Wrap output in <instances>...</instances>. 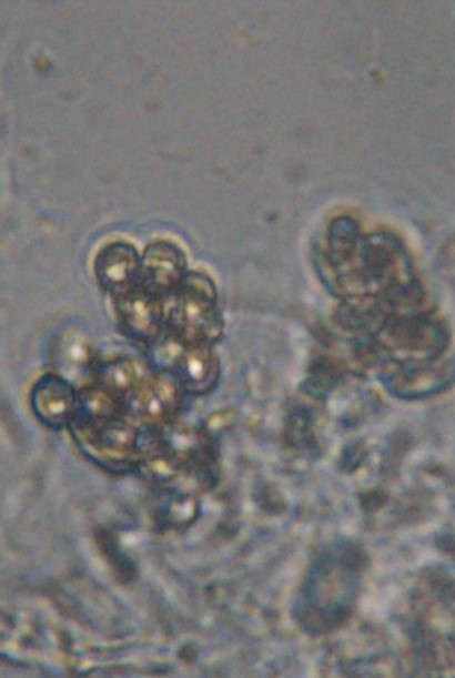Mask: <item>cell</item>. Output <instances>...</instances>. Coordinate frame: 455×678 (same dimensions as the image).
I'll return each mask as SVG.
<instances>
[{"label": "cell", "mask_w": 455, "mask_h": 678, "mask_svg": "<svg viewBox=\"0 0 455 678\" xmlns=\"http://www.w3.org/2000/svg\"><path fill=\"white\" fill-rule=\"evenodd\" d=\"M169 373L186 395L203 396L211 393L220 378V361L214 346L185 343Z\"/></svg>", "instance_id": "cell-7"}, {"label": "cell", "mask_w": 455, "mask_h": 678, "mask_svg": "<svg viewBox=\"0 0 455 678\" xmlns=\"http://www.w3.org/2000/svg\"><path fill=\"white\" fill-rule=\"evenodd\" d=\"M186 394L166 372L152 370L127 402L129 415L140 425L160 427L172 423Z\"/></svg>", "instance_id": "cell-3"}, {"label": "cell", "mask_w": 455, "mask_h": 678, "mask_svg": "<svg viewBox=\"0 0 455 678\" xmlns=\"http://www.w3.org/2000/svg\"><path fill=\"white\" fill-rule=\"evenodd\" d=\"M99 357L93 344L84 335L67 332L55 342L52 354L53 372L82 387L91 383Z\"/></svg>", "instance_id": "cell-9"}, {"label": "cell", "mask_w": 455, "mask_h": 678, "mask_svg": "<svg viewBox=\"0 0 455 678\" xmlns=\"http://www.w3.org/2000/svg\"><path fill=\"white\" fill-rule=\"evenodd\" d=\"M120 332L143 347L156 340L166 324V300L143 285L112 297Z\"/></svg>", "instance_id": "cell-2"}, {"label": "cell", "mask_w": 455, "mask_h": 678, "mask_svg": "<svg viewBox=\"0 0 455 678\" xmlns=\"http://www.w3.org/2000/svg\"><path fill=\"white\" fill-rule=\"evenodd\" d=\"M190 270L184 252L165 240L150 242L141 254V285L168 300Z\"/></svg>", "instance_id": "cell-5"}, {"label": "cell", "mask_w": 455, "mask_h": 678, "mask_svg": "<svg viewBox=\"0 0 455 678\" xmlns=\"http://www.w3.org/2000/svg\"><path fill=\"white\" fill-rule=\"evenodd\" d=\"M151 367L132 356L115 354L100 356L91 383L100 386L120 401L127 402L143 383Z\"/></svg>", "instance_id": "cell-8"}, {"label": "cell", "mask_w": 455, "mask_h": 678, "mask_svg": "<svg viewBox=\"0 0 455 678\" xmlns=\"http://www.w3.org/2000/svg\"><path fill=\"white\" fill-rule=\"evenodd\" d=\"M165 327L186 344L214 346L223 334L224 321L212 279L190 271L166 300Z\"/></svg>", "instance_id": "cell-1"}, {"label": "cell", "mask_w": 455, "mask_h": 678, "mask_svg": "<svg viewBox=\"0 0 455 678\" xmlns=\"http://www.w3.org/2000/svg\"><path fill=\"white\" fill-rule=\"evenodd\" d=\"M92 270L98 285L112 298L140 285L141 255L131 243L113 241L98 251Z\"/></svg>", "instance_id": "cell-6"}, {"label": "cell", "mask_w": 455, "mask_h": 678, "mask_svg": "<svg viewBox=\"0 0 455 678\" xmlns=\"http://www.w3.org/2000/svg\"><path fill=\"white\" fill-rule=\"evenodd\" d=\"M78 389L62 375L47 372L30 388L31 412L47 427L59 429L69 426L77 409Z\"/></svg>", "instance_id": "cell-4"}]
</instances>
